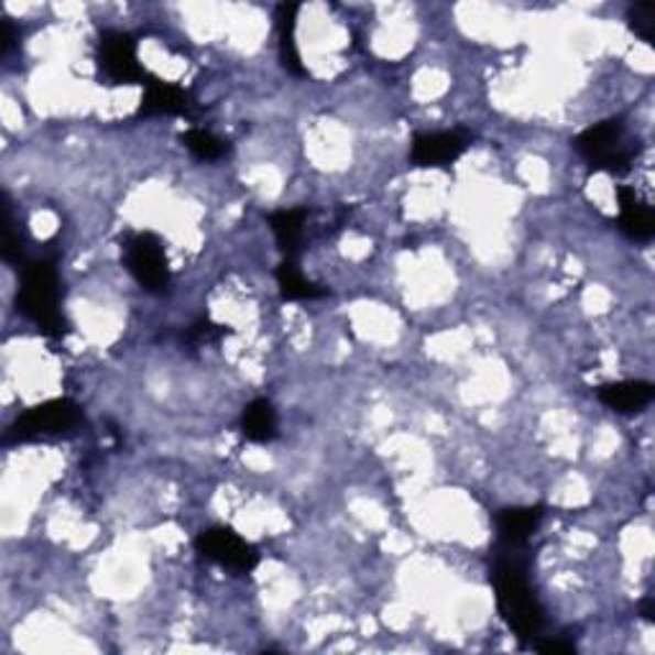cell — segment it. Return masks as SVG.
I'll return each mask as SVG.
<instances>
[{
	"label": "cell",
	"mask_w": 655,
	"mask_h": 655,
	"mask_svg": "<svg viewBox=\"0 0 655 655\" xmlns=\"http://www.w3.org/2000/svg\"><path fill=\"white\" fill-rule=\"evenodd\" d=\"M492 583L496 591V607L504 625L512 630V635L520 643L533 641L543 630V607L535 597V591L527 581V558L525 546H502L494 556Z\"/></svg>",
	"instance_id": "1"
},
{
	"label": "cell",
	"mask_w": 655,
	"mask_h": 655,
	"mask_svg": "<svg viewBox=\"0 0 655 655\" xmlns=\"http://www.w3.org/2000/svg\"><path fill=\"white\" fill-rule=\"evenodd\" d=\"M59 274L52 259H34V262L23 264L15 305H19V313L34 320L46 336L65 334V315L59 310Z\"/></svg>",
	"instance_id": "2"
},
{
	"label": "cell",
	"mask_w": 655,
	"mask_h": 655,
	"mask_svg": "<svg viewBox=\"0 0 655 655\" xmlns=\"http://www.w3.org/2000/svg\"><path fill=\"white\" fill-rule=\"evenodd\" d=\"M574 149L583 156V162L597 172H610V175H627L633 154L622 144V123L620 121H602L589 125L574 139Z\"/></svg>",
	"instance_id": "3"
},
{
	"label": "cell",
	"mask_w": 655,
	"mask_h": 655,
	"mask_svg": "<svg viewBox=\"0 0 655 655\" xmlns=\"http://www.w3.org/2000/svg\"><path fill=\"white\" fill-rule=\"evenodd\" d=\"M77 421H80V407H77L73 400H50L36 407H29L26 413L15 417V421L8 425L3 440L6 444H29V440L57 436V433L75 428Z\"/></svg>",
	"instance_id": "4"
},
{
	"label": "cell",
	"mask_w": 655,
	"mask_h": 655,
	"mask_svg": "<svg viewBox=\"0 0 655 655\" xmlns=\"http://www.w3.org/2000/svg\"><path fill=\"white\" fill-rule=\"evenodd\" d=\"M125 270L146 292L167 290L170 284V264L164 254V241L156 233H137L125 243Z\"/></svg>",
	"instance_id": "5"
},
{
	"label": "cell",
	"mask_w": 655,
	"mask_h": 655,
	"mask_svg": "<svg viewBox=\"0 0 655 655\" xmlns=\"http://www.w3.org/2000/svg\"><path fill=\"white\" fill-rule=\"evenodd\" d=\"M195 548L203 558L236 574L254 571L259 564L256 548L243 541L239 533H233L231 527H208L195 538Z\"/></svg>",
	"instance_id": "6"
},
{
	"label": "cell",
	"mask_w": 655,
	"mask_h": 655,
	"mask_svg": "<svg viewBox=\"0 0 655 655\" xmlns=\"http://www.w3.org/2000/svg\"><path fill=\"white\" fill-rule=\"evenodd\" d=\"M98 62L113 85H139L146 77L137 57V39L125 31H108L100 36Z\"/></svg>",
	"instance_id": "7"
},
{
	"label": "cell",
	"mask_w": 655,
	"mask_h": 655,
	"mask_svg": "<svg viewBox=\"0 0 655 655\" xmlns=\"http://www.w3.org/2000/svg\"><path fill=\"white\" fill-rule=\"evenodd\" d=\"M471 137L463 131L417 133L410 146V162L415 167H448L467 152Z\"/></svg>",
	"instance_id": "8"
},
{
	"label": "cell",
	"mask_w": 655,
	"mask_h": 655,
	"mask_svg": "<svg viewBox=\"0 0 655 655\" xmlns=\"http://www.w3.org/2000/svg\"><path fill=\"white\" fill-rule=\"evenodd\" d=\"M620 231L633 241H651L655 236V216L648 203H643L633 187H618Z\"/></svg>",
	"instance_id": "9"
},
{
	"label": "cell",
	"mask_w": 655,
	"mask_h": 655,
	"mask_svg": "<svg viewBox=\"0 0 655 655\" xmlns=\"http://www.w3.org/2000/svg\"><path fill=\"white\" fill-rule=\"evenodd\" d=\"M193 110V95L172 83L152 80L146 83V92L141 98L139 116H189Z\"/></svg>",
	"instance_id": "10"
},
{
	"label": "cell",
	"mask_w": 655,
	"mask_h": 655,
	"mask_svg": "<svg viewBox=\"0 0 655 655\" xmlns=\"http://www.w3.org/2000/svg\"><path fill=\"white\" fill-rule=\"evenodd\" d=\"M597 394L599 402L614 410V413L633 415L651 405L655 397V386L651 382H641V379H625V382L599 386Z\"/></svg>",
	"instance_id": "11"
},
{
	"label": "cell",
	"mask_w": 655,
	"mask_h": 655,
	"mask_svg": "<svg viewBox=\"0 0 655 655\" xmlns=\"http://www.w3.org/2000/svg\"><path fill=\"white\" fill-rule=\"evenodd\" d=\"M543 507H504L496 512V535L502 546H527L533 533L541 527Z\"/></svg>",
	"instance_id": "12"
},
{
	"label": "cell",
	"mask_w": 655,
	"mask_h": 655,
	"mask_svg": "<svg viewBox=\"0 0 655 655\" xmlns=\"http://www.w3.org/2000/svg\"><path fill=\"white\" fill-rule=\"evenodd\" d=\"M241 433L251 444H272L280 436L277 410H274L270 400L259 397L247 405L241 415Z\"/></svg>",
	"instance_id": "13"
},
{
	"label": "cell",
	"mask_w": 655,
	"mask_h": 655,
	"mask_svg": "<svg viewBox=\"0 0 655 655\" xmlns=\"http://www.w3.org/2000/svg\"><path fill=\"white\" fill-rule=\"evenodd\" d=\"M297 3H280L277 6V36H280V59L282 67L287 73L305 77V67L303 59H299V50L295 42V29H297Z\"/></svg>",
	"instance_id": "14"
},
{
	"label": "cell",
	"mask_w": 655,
	"mask_h": 655,
	"mask_svg": "<svg viewBox=\"0 0 655 655\" xmlns=\"http://www.w3.org/2000/svg\"><path fill=\"white\" fill-rule=\"evenodd\" d=\"M305 208H292V210H277L270 216V226L274 231V239H277V247L284 259H297L299 247H303V231H305Z\"/></svg>",
	"instance_id": "15"
},
{
	"label": "cell",
	"mask_w": 655,
	"mask_h": 655,
	"mask_svg": "<svg viewBox=\"0 0 655 655\" xmlns=\"http://www.w3.org/2000/svg\"><path fill=\"white\" fill-rule=\"evenodd\" d=\"M277 284L284 299H315L326 295V290H320L318 284H313L299 272L297 259H282V264L277 266Z\"/></svg>",
	"instance_id": "16"
},
{
	"label": "cell",
	"mask_w": 655,
	"mask_h": 655,
	"mask_svg": "<svg viewBox=\"0 0 655 655\" xmlns=\"http://www.w3.org/2000/svg\"><path fill=\"white\" fill-rule=\"evenodd\" d=\"M183 144L193 152L200 162H216L226 154V141L212 137L210 131L203 129H189L183 133Z\"/></svg>",
	"instance_id": "17"
},
{
	"label": "cell",
	"mask_w": 655,
	"mask_h": 655,
	"mask_svg": "<svg viewBox=\"0 0 655 655\" xmlns=\"http://www.w3.org/2000/svg\"><path fill=\"white\" fill-rule=\"evenodd\" d=\"M627 21H630V29H633L635 34L643 39V42H648V44L653 42V36H655L653 6H630Z\"/></svg>",
	"instance_id": "18"
},
{
	"label": "cell",
	"mask_w": 655,
	"mask_h": 655,
	"mask_svg": "<svg viewBox=\"0 0 655 655\" xmlns=\"http://www.w3.org/2000/svg\"><path fill=\"white\" fill-rule=\"evenodd\" d=\"M538 653H546V655H574L576 648L574 643H564V641H548V643H541L535 645Z\"/></svg>",
	"instance_id": "19"
},
{
	"label": "cell",
	"mask_w": 655,
	"mask_h": 655,
	"mask_svg": "<svg viewBox=\"0 0 655 655\" xmlns=\"http://www.w3.org/2000/svg\"><path fill=\"white\" fill-rule=\"evenodd\" d=\"M13 42H15V36H13V23H11V21H3V54L11 52Z\"/></svg>",
	"instance_id": "20"
},
{
	"label": "cell",
	"mask_w": 655,
	"mask_h": 655,
	"mask_svg": "<svg viewBox=\"0 0 655 655\" xmlns=\"http://www.w3.org/2000/svg\"><path fill=\"white\" fill-rule=\"evenodd\" d=\"M643 614H645V620H651V622H653V599H645Z\"/></svg>",
	"instance_id": "21"
}]
</instances>
